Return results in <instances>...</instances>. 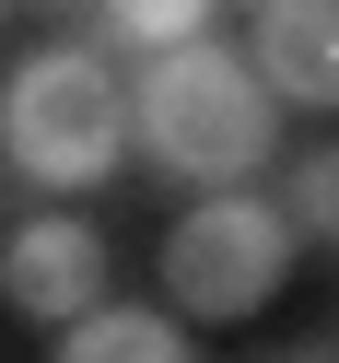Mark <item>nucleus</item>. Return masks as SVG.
<instances>
[{"instance_id":"1","label":"nucleus","mask_w":339,"mask_h":363,"mask_svg":"<svg viewBox=\"0 0 339 363\" xmlns=\"http://www.w3.org/2000/svg\"><path fill=\"white\" fill-rule=\"evenodd\" d=\"M129 152L176 188H234L281 152V94L258 82V59L222 48L211 24L176 35V48H141V82H129Z\"/></svg>"},{"instance_id":"2","label":"nucleus","mask_w":339,"mask_h":363,"mask_svg":"<svg viewBox=\"0 0 339 363\" xmlns=\"http://www.w3.org/2000/svg\"><path fill=\"white\" fill-rule=\"evenodd\" d=\"M0 164L47 199H82L129 164V82L105 48L59 35V48H24L12 82H0Z\"/></svg>"},{"instance_id":"3","label":"nucleus","mask_w":339,"mask_h":363,"mask_svg":"<svg viewBox=\"0 0 339 363\" xmlns=\"http://www.w3.org/2000/svg\"><path fill=\"white\" fill-rule=\"evenodd\" d=\"M292 211L281 199H258L234 176V188H199V211L164 235V305L199 316V328H234V316H258L269 293L292 281Z\"/></svg>"},{"instance_id":"4","label":"nucleus","mask_w":339,"mask_h":363,"mask_svg":"<svg viewBox=\"0 0 339 363\" xmlns=\"http://www.w3.org/2000/svg\"><path fill=\"white\" fill-rule=\"evenodd\" d=\"M0 293L35 316V328H59V316H82L105 293V235L82 211H35L12 223V246H0Z\"/></svg>"},{"instance_id":"5","label":"nucleus","mask_w":339,"mask_h":363,"mask_svg":"<svg viewBox=\"0 0 339 363\" xmlns=\"http://www.w3.org/2000/svg\"><path fill=\"white\" fill-rule=\"evenodd\" d=\"M246 59L281 106L339 118V0H246Z\"/></svg>"},{"instance_id":"6","label":"nucleus","mask_w":339,"mask_h":363,"mask_svg":"<svg viewBox=\"0 0 339 363\" xmlns=\"http://www.w3.org/2000/svg\"><path fill=\"white\" fill-rule=\"evenodd\" d=\"M59 352L71 363H188V316L176 305H82V316H59Z\"/></svg>"},{"instance_id":"7","label":"nucleus","mask_w":339,"mask_h":363,"mask_svg":"<svg viewBox=\"0 0 339 363\" xmlns=\"http://www.w3.org/2000/svg\"><path fill=\"white\" fill-rule=\"evenodd\" d=\"M281 211H292V235H304V246H328V258H339V141L292 152V176H281Z\"/></svg>"},{"instance_id":"8","label":"nucleus","mask_w":339,"mask_h":363,"mask_svg":"<svg viewBox=\"0 0 339 363\" xmlns=\"http://www.w3.org/2000/svg\"><path fill=\"white\" fill-rule=\"evenodd\" d=\"M222 0H105V35L117 48H176V35H199Z\"/></svg>"},{"instance_id":"9","label":"nucleus","mask_w":339,"mask_h":363,"mask_svg":"<svg viewBox=\"0 0 339 363\" xmlns=\"http://www.w3.org/2000/svg\"><path fill=\"white\" fill-rule=\"evenodd\" d=\"M0 24H12V0H0Z\"/></svg>"},{"instance_id":"10","label":"nucleus","mask_w":339,"mask_h":363,"mask_svg":"<svg viewBox=\"0 0 339 363\" xmlns=\"http://www.w3.org/2000/svg\"><path fill=\"white\" fill-rule=\"evenodd\" d=\"M47 12H71V0H47Z\"/></svg>"}]
</instances>
